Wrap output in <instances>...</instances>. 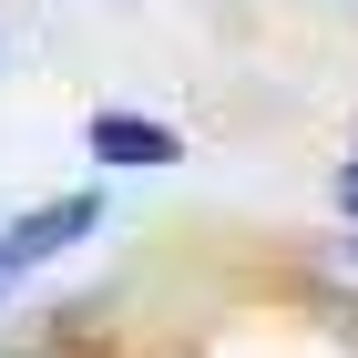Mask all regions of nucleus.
I'll list each match as a JSON object with an SVG mask.
<instances>
[{"mask_svg":"<svg viewBox=\"0 0 358 358\" xmlns=\"http://www.w3.org/2000/svg\"><path fill=\"white\" fill-rule=\"evenodd\" d=\"M83 236H103V194H52V205H31V215H10L0 225V297L21 287V276H41L52 256H72Z\"/></svg>","mask_w":358,"mask_h":358,"instance_id":"1","label":"nucleus"},{"mask_svg":"<svg viewBox=\"0 0 358 358\" xmlns=\"http://www.w3.org/2000/svg\"><path fill=\"white\" fill-rule=\"evenodd\" d=\"M92 154H103V164H123V174H154V164H174V154H185V134H174V123H154V113L103 103V113H92Z\"/></svg>","mask_w":358,"mask_h":358,"instance_id":"2","label":"nucleus"},{"mask_svg":"<svg viewBox=\"0 0 358 358\" xmlns=\"http://www.w3.org/2000/svg\"><path fill=\"white\" fill-rule=\"evenodd\" d=\"M307 276H317V287H338V297H358V236H328V246L307 256Z\"/></svg>","mask_w":358,"mask_h":358,"instance_id":"3","label":"nucleus"},{"mask_svg":"<svg viewBox=\"0 0 358 358\" xmlns=\"http://www.w3.org/2000/svg\"><path fill=\"white\" fill-rule=\"evenodd\" d=\"M338 215L358 225V154H348V164H338Z\"/></svg>","mask_w":358,"mask_h":358,"instance_id":"4","label":"nucleus"}]
</instances>
